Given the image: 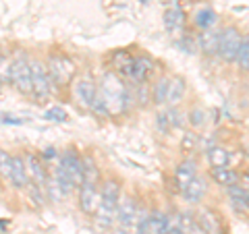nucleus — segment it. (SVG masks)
<instances>
[{
  "label": "nucleus",
  "mask_w": 249,
  "mask_h": 234,
  "mask_svg": "<svg viewBox=\"0 0 249 234\" xmlns=\"http://www.w3.org/2000/svg\"><path fill=\"white\" fill-rule=\"evenodd\" d=\"M98 96L102 98L108 114H121L127 110L129 102H133V96L127 89V85L114 73H106L102 77V85L98 87Z\"/></svg>",
  "instance_id": "1"
},
{
  "label": "nucleus",
  "mask_w": 249,
  "mask_h": 234,
  "mask_svg": "<svg viewBox=\"0 0 249 234\" xmlns=\"http://www.w3.org/2000/svg\"><path fill=\"white\" fill-rule=\"evenodd\" d=\"M119 203H121V183L119 181H106L100 189V201L96 207V222L108 228L116 222V212H119Z\"/></svg>",
  "instance_id": "2"
},
{
  "label": "nucleus",
  "mask_w": 249,
  "mask_h": 234,
  "mask_svg": "<svg viewBox=\"0 0 249 234\" xmlns=\"http://www.w3.org/2000/svg\"><path fill=\"white\" fill-rule=\"evenodd\" d=\"M11 83L23 96H31V65L21 52L11 60Z\"/></svg>",
  "instance_id": "3"
},
{
  "label": "nucleus",
  "mask_w": 249,
  "mask_h": 234,
  "mask_svg": "<svg viewBox=\"0 0 249 234\" xmlns=\"http://www.w3.org/2000/svg\"><path fill=\"white\" fill-rule=\"evenodd\" d=\"M29 65H31V96L36 98V102H44V100L50 98L54 89L48 71H46V65L40 60H29Z\"/></svg>",
  "instance_id": "4"
},
{
  "label": "nucleus",
  "mask_w": 249,
  "mask_h": 234,
  "mask_svg": "<svg viewBox=\"0 0 249 234\" xmlns=\"http://www.w3.org/2000/svg\"><path fill=\"white\" fill-rule=\"evenodd\" d=\"M46 71H48V77H50V83L52 87L54 85H69L73 81L75 77V65L67 56H52L48 60V65H46Z\"/></svg>",
  "instance_id": "5"
},
{
  "label": "nucleus",
  "mask_w": 249,
  "mask_h": 234,
  "mask_svg": "<svg viewBox=\"0 0 249 234\" xmlns=\"http://www.w3.org/2000/svg\"><path fill=\"white\" fill-rule=\"evenodd\" d=\"M241 31L237 27H227L220 31V40H218V56L227 62H232L239 52V46H241Z\"/></svg>",
  "instance_id": "6"
},
{
  "label": "nucleus",
  "mask_w": 249,
  "mask_h": 234,
  "mask_svg": "<svg viewBox=\"0 0 249 234\" xmlns=\"http://www.w3.org/2000/svg\"><path fill=\"white\" fill-rule=\"evenodd\" d=\"M25 168H27V176H29V183H34L36 186L46 193V181H48V170H46V162L42 160V155L37 153H25Z\"/></svg>",
  "instance_id": "7"
},
{
  "label": "nucleus",
  "mask_w": 249,
  "mask_h": 234,
  "mask_svg": "<svg viewBox=\"0 0 249 234\" xmlns=\"http://www.w3.org/2000/svg\"><path fill=\"white\" fill-rule=\"evenodd\" d=\"M137 216H139V207L135 203V199L131 197H124L121 203H119V212H116V222L121 224V228L124 232H131L133 234L135 230V222H137Z\"/></svg>",
  "instance_id": "8"
},
{
  "label": "nucleus",
  "mask_w": 249,
  "mask_h": 234,
  "mask_svg": "<svg viewBox=\"0 0 249 234\" xmlns=\"http://www.w3.org/2000/svg\"><path fill=\"white\" fill-rule=\"evenodd\" d=\"M100 201V189L98 183H81L79 184V207L85 216H91L98 207Z\"/></svg>",
  "instance_id": "9"
},
{
  "label": "nucleus",
  "mask_w": 249,
  "mask_h": 234,
  "mask_svg": "<svg viewBox=\"0 0 249 234\" xmlns=\"http://www.w3.org/2000/svg\"><path fill=\"white\" fill-rule=\"evenodd\" d=\"M58 164L65 168V172L73 178V183L79 186L81 184V155L75 150H67L58 155Z\"/></svg>",
  "instance_id": "10"
},
{
  "label": "nucleus",
  "mask_w": 249,
  "mask_h": 234,
  "mask_svg": "<svg viewBox=\"0 0 249 234\" xmlns=\"http://www.w3.org/2000/svg\"><path fill=\"white\" fill-rule=\"evenodd\" d=\"M156 71V62L147 56V54H142V56H135V67H133V79L137 85H143Z\"/></svg>",
  "instance_id": "11"
},
{
  "label": "nucleus",
  "mask_w": 249,
  "mask_h": 234,
  "mask_svg": "<svg viewBox=\"0 0 249 234\" xmlns=\"http://www.w3.org/2000/svg\"><path fill=\"white\" fill-rule=\"evenodd\" d=\"M196 176H197V166H196V162H191V160L181 162V164H178V166L175 168V184H177V189L183 191L185 186L189 184Z\"/></svg>",
  "instance_id": "12"
},
{
  "label": "nucleus",
  "mask_w": 249,
  "mask_h": 234,
  "mask_svg": "<svg viewBox=\"0 0 249 234\" xmlns=\"http://www.w3.org/2000/svg\"><path fill=\"white\" fill-rule=\"evenodd\" d=\"M75 96L85 108H91L93 102H96V96H98V85L89 79L77 81L75 83Z\"/></svg>",
  "instance_id": "13"
},
{
  "label": "nucleus",
  "mask_w": 249,
  "mask_h": 234,
  "mask_svg": "<svg viewBox=\"0 0 249 234\" xmlns=\"http://www.w3.org/2000/svg\"><path fill=\"white\" fill-rule=\"evenodd\" d=\"M229 199L231 205L239 214H249V191L243 184H232L229 186Z\"/></svg>",
  "instance_id": "14"
},
{
  "label": "nucleus",
  "mask_w": 249,
  "mask_h": 234,
  "mask_svg": "<svg viewBox=\"0 0 249 234\" xmlns=\"http://www.w3.org/2000/svg\"><path fill=\"white\" fill-rule=\"evenodd\" d=\"M208 191V184H206V178L201 176H196L193 181L185 186V189L181 191L183 193V199L187 201V203H199L201 199H204V195Z\"/></svg>",
  "instance_id": "15"
},
{
  "label": "nucleus",
  "mask_w": 249,
  "mask_h": 234,
  "mask_svg": "<svg viewBox=\"0 0 249 234\" xmlns=\"http://www.w3.org/2000/svg\"><path fill=\"white\" fill-rule=\"evenodd\" d=\"M9 181L15 189H25L29 184V176H27V168H25L23 155H13V170H11Z\"/></svg>",
  "instance_id": "16"
},
{
  "label": "nucleus",
  "mask_w": 249,
  "mask_h": 234,
  "mask_svg": "<svg viewBox=\"0 0 249 234\" xmlns=\"http://www.w3.org/2000/svg\"><path fill=\"white\" fill-rule=\"evenodd\" d=\"M164 27L168 33H178V31H183L185 27V13L178 4L170 6V9L164 11Z\"/></svg>",
  "instance_id": "17"
},
{
  "label": "nucleus",
  "mask_w": 249,
  "mask_h": 234,
  "mask_svg": "<svg viewBox=\"0 0 249 234\" xmlns=\"http://www.w3.org/2000/svg\"><path fill=\"white\" fill-rule=\"evenodd\" d=\"M133 67H135V56H131L127 52H119L114 56V68L121 79H131L133 77Z\"/></svg>",
  "instance_id": "18"
},
{
  "label": "nucleus",
  "mask_w": 249,
  "mask_h": 234,
  "mask_svg": "<svg viewBox=\"0 0 249 234\" xmlns=\"http://www.w3.org/2000/svg\"><path fill=\"white\" fill-rule=\"evenodd\" d=\"M185 91H187V83L183 77H173L168 83V98H166V104H178L181 100L185 98Z\"/></svg>",
  "instance_id": "19"
},
{
  "label": "nucleus",
  "mask_w": 249,
  "mask_h": 234,
  "mask_svg": "<svg viewBox=\"0 0 249 234\" xmlns=\"http://www.w3.org/2000/svg\"><path fill=\"white\" fill-rule=\"evenodd\" d=\"M168 83H170V77H160L158 81L152 85L150 89V100L154 104H166V98H168Z\"/></svg>",
  "instance_id": "20"
},
{
  "label": "nucleus",
  "mask_w": 249,
  "mask_h": 234,
  "mask_svg": "<svg viewBox=\"0 0 249 234\" xmlns=\"http://www.w3.org/2000/svg\"><path fill=\"white\" fill-rule=\"evenodd\" d=\"M208 162L212 168H227L229 162H231V151L224 150V147H210Z\"/></svg>",
  "instance_id": "21"
},
{
  "label": "nucleus",
  "mask_w": 249,
  "mask_h": 234,
  "mask_svg": "<svg viewBox=\"0 0 249 234\" xmlns=\"http://www.w3.org/2000/svg\"><path fill=\"white\" fill-rule=\"evenodd\" d=\"M218 40H220V33H216V31H212V29H208V31H204V33L199 35L197 44H199L201 52L216 54L218 52Z\"/></svg>",
  "instance_id": "22"
},
{
  "label": "nucleus",
  "mask_w": 249,
  "mask_h": 234,
  "mask_svg": "<svg viewBox=\"0 0 249 234\" xmlns=\"http://www.w3.org/2000/svg\"><path fill=\"white\" fill-rule=\"evenodd\" d=\"M212 178L218 183V184H222V186H232V184H237L239 181V174L235 172V170H231L229 166L227 168H212Z\"/></svg>",
  "instance_id": "23"
},
{
  "label": "nucleus",
  "mask_w": 249,
  "mask_h": 234,
  "mask_svg": "<svg viewBox=\"0 0 249 234\" xmlns=\"http://www.w3.org/2000/svg\"><path fill=\"white\" fill-rule=\"evenodd\" d=\"M196 25L199 27V29H204V31H208V29H212L214 25H216V21H218V17H216V13L212 11V9H208V6H204V9H199L197 13H196Z\"/></svg>",
  "instance_id": "24"
},
{
  "label": "nucleus",
  "mask_w": 249,
  "mask_h": 234,
  "mask_svg": "<svg viewBox=\"0 0 249 234\" xmlns=\"http://www.w3.org/2000/svg\"><path fill=\"white\" fill-rule=\"evenodd\" d=\"M150 234H168V216L162 212L150 214Z\"/></svg>",
  "instance_id": "25"
},
{
  "label": "nucleus",
  "mask_w": 249,
  "mask_h": 234,
  "mask_svg": "<svg viewBox=\"0 0 249 234\" xmlns=\"http://www.w3.org/2000/svg\"><path fill=\"white\" fill-rule=\"evenodd\" d=\"M196 222L206 230V234H216L218 232V222L210 212H201L199 217H196Z\"/></svg>",
  "instance_id": "26"
},
{
  "label": "nucleus",
  "mask_w": 249,
  "mask_h": 234,
  "mask_svg": "<svg viewBox=\"0 0 249 234\" xmlns=\"http://www.w3.org/2000/svg\"><path fill=\"white\" fill-rule=\"evenodd\" d=\"M235 62L243 68V71H249V37H243L239 46V52L235 56Z\"/></svg>",
  "instance_id": "27"
},
{
  "label": "nucleus",
  "mask_w": 249,
  "mask_h": 234,
  "mask_svg": "<svg viewBox=\"0 0 249 234\" xmlns=\"http://www.w3.org/2000/svg\"><path fill=\"white\" fill-rule=\"evenodd\" d=\"M11 170H13V155L9 151L0 150V178L9 181V178H11Z\"/></svg>",
  "instance_id": "28"
},
{
  "label": "nucleus",
  "mask_w": 249,
  "mask_h": 234,
  "mask_svg": "<svg viewBox=\"0 0 249 234\" xmlns=\"http://www.w3.org/2000/svg\"><path fill=\"white\" fill-rule=\"evenodd\" d=\"M44 118L50 120V122H67L69 114H67V110H62V108L52 106V108H48V110L44 112Z\"/></svg>",
  "instance_id": "29"
},
{
  "label": "nucleus",
  "mask_w": 249,
  "mask_h": 234,
  "mask_svg": "<svg viewBox=\"0 0 249 234\" xmlns=\"http://www.w3.org/2000/svg\"><path fill=\"white\" fill-rule=\"evenodd\" d=\"M11 60L9 54H0V81L11 83Z\"/></svg>",
  "instance_id": "30"
},
{
  "label": "nucleus",
  "mask_w": 249,
  "mask_h": 234,
  "mask_svg": "<svg viewBox=\"0 0 249 234\" xmlns=\"http://www.w3.org/2000/svg\"><path fill=\"white\" fill-rule=\"evenodd\" d=\"M197 145H199V135H196V133H187V135H183V141H181L183 151H193Z\"/></svg>",
  "instance_id": "31"
},
{
  "label": "nucleus",
  "mask_w": 249,
  "mask_h": 234,
  "mask_svg": "<svg viewBox=\"0 0 249 234\" xmlns=\"http://www.w3.org/2000/svg\"><path fill=\"white\" fill-rule=\"evenodd\" d=\"M166 116H168V122H170V129H181L183 127V118H181V112L177 110V108H168V110H164Z\"/></svg>",
  "instance_id": "32"
},
{
  "label": "nucleus",
  "mask_w": 249,
  "mask_h": 234,
  "mask_svg": "<svg viewBox=\"0 0 249 234\" xmlns=\"http://www.w3.org/2000/svg\"><path fill=\"white\" fill-rule=\"evenodd\" d=\"M189 122L193 127H201V124L206 122V112L201 110V108H193L191 114H189Z\"/></svg>",
  "instance_id": "33"
},
{
  "label": "nucleus",
  "mask_w": 249,
  "mask_h": 234,
  "mask_svg": "<svg viewBox=\"0 0 249 234\" xmlns=\"http://www.w3.org/2000/svg\"><path fill=\"white\" fill-rule=\"evenodd\" d=\"M177 46L181 48L185 54H193V50H196V44H193L191 37H181V40H177Z\"/></svg>",
  "instance_id": "34"
},
{
  "label": "nucleus",
  "mask_w": 249,
  "mask_h": 234,
  "mask_svg": "<svg viewBox=\"0 0 249 234\" xmlns=\"http://www.w3.org/2000/svg\"><path fill=\"white\" fill-rule=\"evenodd\" d=\"M156 127H158L160 133H168L170 131V122H168L166 112H160L158 116H156Z\"/></svg>",
  "instance_id": "35"
},
{
  "label": "nucleus",
  "mask_w": 249,
  "mask_h": 234,
  "mask_svg": "<svg viewBox=\"0 0 249 234\" xmlns=\"http://www.w3.org/2000/svg\"><path fill=\"white\" fill-rule=\"evenodd\" d=\"M189 234H206V230L204 228H201V226L196 222V224H193L191 226V230H189Z\"/></svg>",
  "instance_id": "36"
},
{
  "label": "nucleus",
  "mask_w": 249,
  "mask_h": 234,
  "mask_svg": "<svg viewBox=\"0 0 249 234\" xmlns=\"http://www.w3.org/2000/svg\"><path fill=\"white\" fill-rule=\"evenodd\" d=\"M2 122H11V124H23L25 120H17V118H13V116H6V118H2Z\"/></svg>",
  "instance_id": "37"
},
{
  "label": "nucleus",
  "mask_w": 249,
  "mask_h": 234,
  "mask_svg": "<svg viewBox=\"0 0 249 234\" xmlns=\"http://www.w3.org/2000/svg\"><path fill=\"white\" fill-rule=\"evenodd\" d=\"M0 91H2V81H0Z\"/></svg>",
  "instance_id": "38"
}]
</instances>
